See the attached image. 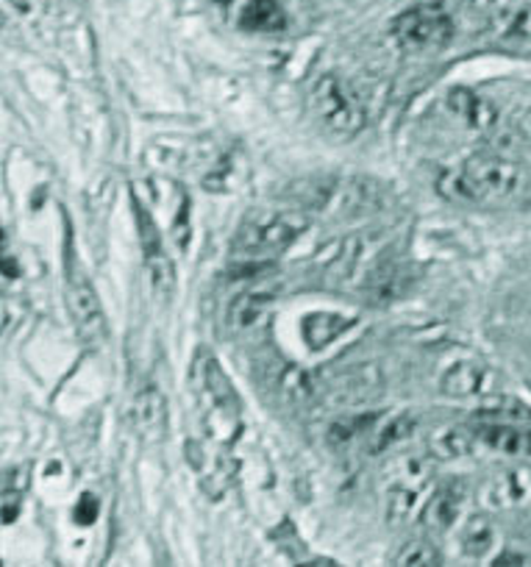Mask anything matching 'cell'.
I'll list each match as a JSON object with an SVG mask.
<instances>
[{"instance_id":"cell-1","label":"cell","mask_w":531,"mask_h":567,"mask_svg":"<svg viewBox=\"0 0 531 567\" xmlns=\"http://www.w3.org/2000/svg\"><path fill=\"white\" fill-rule=\"evenodd\" d=\"M523 184V173L514 162L498 154L470 156L457 176L446 178V193L457 200L481 204V200H507Z\"/></svg>"},{"instance_id":"cell-2","label":"cell","mask_w":531,"mask_h":567,"mask_svg":"<svg viewBox=\"0 0 531 567\" xmlns=\"http://www.w3.org/2000/svg\"><path fill=\"white\" fill-rule=\"evenodd\" d=\"M392 40L409 53H437L453 40L457 23L440 3H420L398 14L390 25Z\"/></svg>"},{"instance_id":"cell-3","label":"cell","mask_w":531,"mask_h":567,"mask_svg":"<svg viewBox=\"0 0 531 567\" xmlns=\"http://www.w3.org/2000/svg\"><path fill=\"white\" fill-rule=\"evenodd\" d=\"M306 228H309V217L304 212H259L243 223V228L234 237V250L248 256L276 254V250L289 248Z\"/></svg>"},{"instance_id":"cell-4","label":"cell","mask_w":531,"mask_h":567,"mask_svg":"<svg viewBox=\"0 0 531 567\" xmlns=\"http://www.w3.org/2000/svg\"><path fill=\"white\" fill-rule=\"evenodd\" d=\"M298 200L309 209L323 212L331 217H357L365 212H374L379 204V193L370 184L357 182V178H323V182H306L295 189Z\"/></svg>"},{"instance_id":"cell-5","label":"cell","mask_w":531,"mask_h":567,"mask_svg":"<svg viewBox=\"0 0 531 567\" xmlns=\"http://www.w3.org/2000/svg\"><path fill=\"white\" fill-rule=\"evenodd\" d=\"M309 109L328 131L339 136L357 134L365 125V106L337 75H320L309 90Z\"/></svg>"},{"instance_id":"cell-6","label":"cell","mask_w":531,"mask_h":567,"mask_svg":"<svg viewBox=\"0 0 531 567\" xmlns=\"http://www.w3.org/2000/svg\"><path fill=\"white\" fill-rule=\"evenodd\" d=\"M201 392H204V417L210 434L223 443H232L239 434V398L217 359H206L201 368Z\"/></svg>"},{"instance_id":"cell-7","label":"cell","mask_w":531,"mask_h":567,"mask_svg":"<svg viewBox=\"0 0 531 567\" xmlns=\"http://www.w3.org/2000/svg\"><path fill=\"white\" fill-rule=\"evenodd\" d=\"M64 296H68V312L73 318L75 331H79L81 340L86 346H101L106 340V312L101 307V298H98L95 287L90 284V278L84 276L81 267H75L70 261L68 267V287H64Z\"/></svg>"},{"instance_id":"cell-8","label":"cell","mask_w":531,"mask_h":567,"mask_svg":"<svg viewBox=\"0 0 531 567\" xmlns=\"http://www.w3.org/2000/svg\"><path fill=\"white\" fill-rule=\"evenodd\" d=\"M429 484V462L423 456H404L392 465L390 487H387V520L401 526L418 509Z\"/></svg>"},{"instance_id":"cell-9","label":"cell","mask_w":531,"mask_h":567,"mask_svg":"<svg viewBox=\"0 0 531 567\" xmlns=\"http://www.w3.org/2000/svg\"><path fill=\"white\" fill-rule=\"evenodd\" d=\"M479 504L490 512H512L531 506V467L518 465L487 478L479 487Z\"/></svg>"},{"instance_id":"cell-10","label":"cell","mask_w":531,"mask_h":567,"mask_svg":"<svg viewBox=\"0 0 531 567\" xmlns=\"http://www.w3.org/2000/svg\"><path fill=\"white\" fill-rule=\"evenodd\" d=\"M136 228H140L142 239V254H145V270L151 276V287L159 298L173 296V261L164 254L162 237L156 231V223L147 215V209H142L136 204Z\"/></svg>"},{"instance_id":"cell-11","label":"cell","mask_w":531,"mask_h":567,"mask_svg":"<svg viewBox=\"0 0 531 567\" xmlns=\"http://www.w3.org/2000/svg\"><path fill=\"white\" fill-rule=\"evenodd\" d=\"M131 429L145 443H159L164 437V429H167V401H164V392L159 386H145L134 398V406H131Z\"/></svg>"},{"instance_id":"cell-12","label":"cell","mask_w":531,"mask_h":567,"mask_svg":"<svg viewBox=\"0 0 531 567\" xmlns=\"http://www.w3.org/2000/svg\"><path fill=\"white\" fill-rule=\"evenodd\" d=\"M476 440L496 454L531 460V429H520V423H481L476 425Z\"/></svg>"},{"instance_id":"cell-13","label":"cell","mask_w":531,"mask_h":567,"mask_svg":"<svg viewBox=\"0 0 531 567\" xmlns=\"http://www.w3.org/2000/svg\"><path fill=\"white\" fill-rule=\"evenodd\" d=\"M464 506V487L459 482H448L442 487H437V493L426 501L423 509V523L429 532L446 534L448 528H453L459 523Z\"/></svg>"},{"instance_id":"cell-14","label":"cell","mask_w":531,"mask_h":567,"mask_svg":"<svg viewBox=\"0 0 531 567\" xmlns=\"http://www.w3.org/2000/svg\"><path fill=\"white\" fill-rule=\"evenodd\" d=\"M492 373L481 362H457L442 373L440 390L448 398H473L490 390Z\"/></svg>"},{"instance_id":"cell-15","label":"cell","mask_w":531,"mask_h":567,"mask_svg":"<svg viewBox=\"0 0 531 567\" xmlns=\"http://www.w3.org/2000/svg\"><path fill=\"white\" fill-rule=\"evenodd\" d=\"M187 462L198 471L201 484L210 489L212 495H221L223 489L232 484L237 465L228 456H215L204 449L201 443H187Z\"/></svg>"},{"instance_id":"cell-16","label":"cell","mask_w":531,"mask_h":567,"mask_svg":"<svg viewBox=\"0 0 531 567\" xmlns=\"http://www.w3.org/2000/svg\"><path fill=\"white\" fill-rule=\"evenodd\" d=\"M492 37L498 45L529 48L531 45V0L518 7L501 9L492 14Z\"/></svg>"},{"instance_id":"cell-17","label":"cell","mask_w":531,"mask_h":567,"mask_svg":"<svg viewBox=\"0 0 531 567\" xmlns=\"http://www.w3.org/2000/svg\"><path fill=\"white\" fill-rule=\"evenodd\" d=\"M350 326H354V318H345L337 312H315L300 323V334L309 342L312 351H320L328 342L337 340L343 331H348Z\"/></svg>"},{"instance_id":"cell-18","label":"cell","mask_w":531,"mask_h":567,"mask_svg":"<svg viewBox=\"0 0 531 567\" xmlns=\"http://www.w3.org/2000/svg\"><path fill=\"white\" fill-rule=\"evenodd\" d=\"M448 103H451L453 112L462 114L476 131H492L498 125V109L492 106L490 101H484V97L473 95L470 90H453L451 95H448Z\"/></svg>"},{"instance_id":"cell-19","label":"cell","mask_w":531,"mask_h":567,"mask_svg":"<svg viewBox=\"0 0 531 567\" xmlns=\"http://www.w3.org/2000/svg\"><path fill=\"white\" fill-rule=\"evenodd\" d=\"M498 532L496 523L490 517H470L462 526V534H459V545H462V554L470 556V559H484L490 556V550L496 548Z\"/></svg>"},{"instance_id":"cell-20","label":"cell","mask_w":531,"mask_h":567,"mask_svg":"<svg viewBox=\"0 0 531 567\" xmlns=\"http://www.w3.org/2000/svg\"><path fill=\"white\" fill-rule=\"evenodd\" d=\"M476 445H479L476 425H453V429H446L431 440V456L435 460H457V456H468Z\"/></svg>"},{"instance_id":"cell-21","label":"cell","mask_w":531,"mask_h":567,"mask_svg":"<svg viewBox=\"0 0 531 567\" xmlns=\"http://www.w3.org/2000/svg\"><path fill=\"white\" fill-rule=\"evenodd\" d=\"M239 25L248 31H282L284 12L278 0H245Z\"/></svg>"},{"instance_id":"cell-22","label":"cell","mask_w":531,"mask_h":567,"mask_svg":"<svg viewBox=\"0 0 531 567\" xmlns=\"http://www.w3.org/2000/svg\"><path fill=\"white\" fill-rule=\"evenodd\" d=\"M476 420L481 423H529L531 409L518 398H492L476 409Z\"/></svg>"},{"instance_id":"cell-23","label":"cell","mask_w":531,"mask_h":567,"mask_svg":"<svg viewBox=\"0 0 531 567\" xmlns=\"http://www.w3.org/2000/svg\"><path fill=\"white\" fill-rule=\"evenodd\" d=\"M317 392V381L309 370H300L287 364L278 375V395L287 403H306Z\"/></svg>"},{"instance_id":"cell-24","label":"cell","mask_w":531,"mask_h":567,"mask_svg":"<svg viewBox=\"0 0 531 567\" xmlns=\"http://www.w3.org/2000/svg\"><path fill=\"white\" fill-rule=\"evenodd\" d=\"M415 423H418V420H415V414H409V412H401V414H396L392 420H387L379 432H374L370 454H387V451L396 449L398 443H404V440L415 432Z\"/></svg>"},{"instance_id":"cell-25","label":"cell","mask_w":531,"mask_h":567,"mask_svg":"<svg viewBox=\"0 0 531 567\" xmlns=\"http://www.w3.org/2000/svg\"><path fill=\"white\" fill-rule=\"evenodd\" d=\"M267 307H270V296L267 292H243L232 303V309H228V320H232L234 329H251L265 315Z\"/></svg>"},{"instance_id":"cell-26","label":"cell","mask_w":531,"mask_h":567,"mask_svg":"<svg viewBox=\"0 0 531 567\" xmlns=\"http://www.w3.org/2000/svg\"><path fill=\"white\" fill-rule=\"evenodd\" d=\"M374 429V414H359V417H348V420H339L328 429V440L334 445H345L350 440L357 437L359 432H370Z\"/></svg>"},{"instance_id":"cell-27","label":"cell","mask_w":531,"mask_h":567,"mask_svg":"<svg viewBox=\"0 0 531 567\" xmlns=\"http://www.w3.org/2000/svg\"><path fill=\"white\" fill-rule=\"evenodd\" d=\"M398 565H418V567H426V565H437L440 561V554H437V548L431 543H409L407 548L398 554Z\"/></svg>"},{"instance_id":"cell-28","label":"cell","mask_w":531,"mask_h":567,"mask_svg":"<svg viewBox=\"0 0 531 567\" xmlns=\"http://www.w3.org/2000/svg\"><path fill=\"white\" fill-rule=\"evenodd\" d=\"M98 509H101V504H98L95 495L84 493L81 495L79 504H75V523H81V526H90V523L98 520Z\"/></svg>"},{"instance_id":"cell-29","label":"cell","mask_w":531,"mask_h":567,"mask_svg":"<svg viewBox=\"0 0 531 567\" xmlns=\"http://www.w3.org/2000/svg\"><path fill=\"white\" fill-rule=\"evenodd\" d=\"M190 231H193V226H190V220H187V198H184L182 200V212H178V220H175V228H173L175 245H178L182 250L187 248Z\"/></svg>"},{"instance_id":"cell-30","label":"cell","mask_w":531,"mask_h":567,"mask_svg":"<svg viewBox=\"0 0 531 567\" xmlns=\"http://www.w3.org/2000/svg\"><path fill=\"white\" fill-rule=\"evenodd\" d=\"M470 9H487V12H501V9L518 7V3H525V0H464Z\"/></svg>"},{"instance_id":"cell-31","label":"cell","mask_w":531,"mask_h":567,"mask_svg":"<svg viewBox=\"0 0 531 567\" xmlns=\"http://www.w3.org/2000/svg\"><path fill=\"white\" fill-rule=\"evenodd\" d=\"M12 498L14 495L7 489V493H3V523H7V526L14 523V517H18V501L12 504Z\"/></svg>"},{"instance_id":"cell-32","label":"cell","mask_w":531,"mask_h":567,"mask_svg":"<svg viewBox=\"0 0 531 567\" xmlns=\"http://www.w3.org/2000/svg\"><path fill=\"white\" fill-rule=\"evenodd\" d=\"M492 565H525V556L523 554H512V550H503L492 559Z\"/></svg>"},{"instance_id":"cell-33","label":"cell","mask_w":531,"mask_h":567,"mask_svg":"<svg viewBox=\"0 0 531 567\" xmlns=\"http://www.w3.org/2000/svg\"><path fill=\"white\" fill-rule=\"evenodd\" d=\"M518 128H520V134L529 136V140H531V109H525V112L520 114V117H518Z\"/></svg>"}]
</instances>
